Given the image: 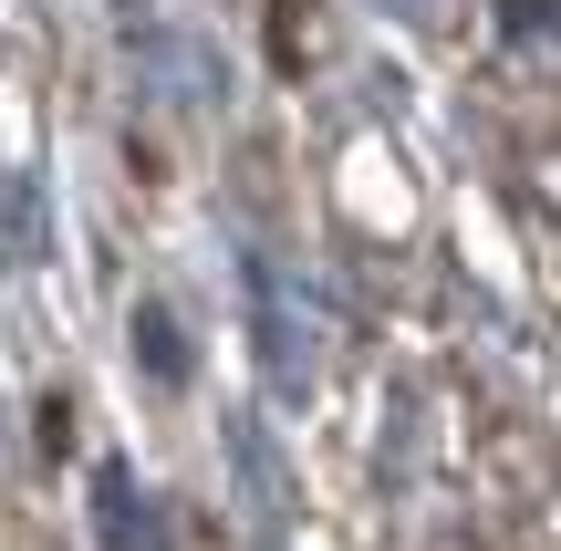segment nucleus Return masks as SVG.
<instances>
[{
	"instance_id": "obj_1",
	"label": "nucleus",
	"mask_w": 561,
	"mask_h": 551,
	"mask_svg": "<svg viewBox=\"0 0 561 551\" xmlns=\"http://www.w3.org/2000/svg\"><path fill=\"white\" fill-rule=\"evenodd\" d=\"M104 510H115V531H104L115 551H157V541H146L157 520H146V500H136V479H125V469H104Z\"/></svg>"
}]
</instances>
